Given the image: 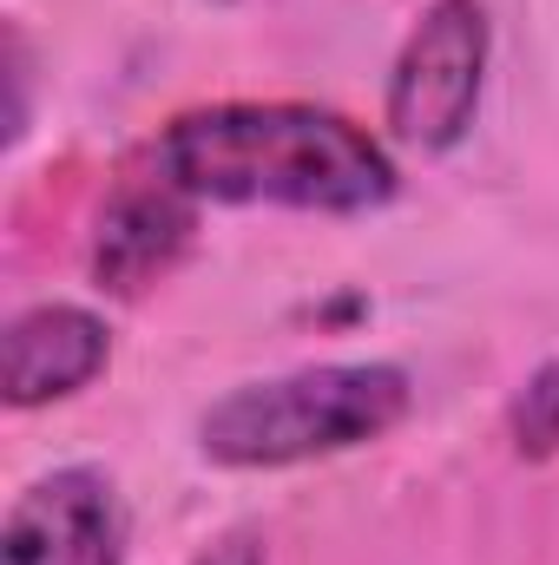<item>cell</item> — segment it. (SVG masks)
Masks as SVG:
<instances>
[{
    "label": "cell",
    "instance_id": "obj_1",
    "mask_svg": "<svg viewBox=\"0 0 559 565\" xmlns=\"http://www.w3.org/2000/svg\"><path fill=\"white\" fill-rule=\"evenodd\" d=\"M151 164L198 204L362 217L395 198V158L356 119L289 99H224L178 113L151 145Z\"/></svg>",
    "mask_w": 559,
    "mask_h": 565
},
{
    "label": "cell",
    "instance_id": "obj_2",
    "mask_svg": "<svg viewBox=\"0 0 559 565\" xmlns=\"http://www.w3.org/2000/svg\"><path fill=\"white\" fill-rule=\"evenodd\" d=\"M415 402L395 362H323L271 382H244L198 415V447L218 467H296L349 454L402 427Z\"/></svg>",
    "mask_w": 559,
    "mask_h": 565
},
{
    "label": "cell",
    "instance_id": "obj_3",
    "mask_svg": "<svg viewBox=\"0 0 559 565\" xmlns=\"http://www.w3.org/2000/svg\"><path fill=\"white\" fill-rule=\"evenodd\" d=\"M487 13L481 0H434L415 20L409 46L395 53L382 119L409 151H454L474 132L481 86H487Z\"/></svg>",
    "mask_w": 559,
    "mask_h": 565
},
{
    "label": "cell",
    "instance_id": "obj_4",
    "mask_svg": "<svg viewBox=\"0 0 559 565\" xmlns=\"http://www.w3.org/2000/svg\"><path fill=\"white\" fill-rule=\"evenodd\" d=\"M0 565H126V507L113 473L53 467L20 487L0 520Z\"/></svg>",
    "mask_w": 559,
    "mask_h": 565
},
{
    "label": "cell",
    "instance_id": "obj_5",
    "mask_svg": "<svg viewBox=\"0 0 559 565\" xmlns=\"http://www.w3.org/2000/svg\"><path fill=\"white\" fill-rule=\"evenodd\" d=\"M198 237V198L178 191L158 164L145 178H126L106 204H99V224H93V282L106 296H139L158 277L178 270V257L191 250Z\"/></svg>",
    "mask_w": 559,
    "mask_h": 565
},
{
    "label": "cell",
    "instance_id": "obj_6",
    "mask_svg": "<svg viewBox=\"0 0 559 565\" xmlns=\"http://www.w3.org/2000/svg\"><path fill=\"white\" fill-rule=\"evenodd\" d=\"M106 362H113L106 316L80 302H33L0 335V395L7 408H46L80 395Z\"/></svg>",
    "mask_w": 559,
    "mask_h": 565
},
{
    "label": "cell",
    "instance_id": "obj_7",
    "mask_svg": "<svg viewBox=\"0 0 559 565\" xmlns=\"http://www.w3.org/2000/svg\"><path fill=\"white\" fill-rule=\"evenodd\" d=\"M507 440H514L520 460H553L559 454V362L534 369L527 388L514 395V408H507Z\"/></svg>",
    "mask_w": 559,
    "mask_h": 565
},
{
    "label": "cell",
    "instance_id": "obj_8",
    "mask_svg": "<svg viewBox=\"0 0 559 565\" xmlns=\"http://www.w3.org/2000/svg\"><path fill=\"white\" fill-rule=\"evenodd\" d=\"M27 93H33V66H27V40L7 26V145L27 139Z\"/></svg>",
    "mask_w": 559,
    "mask_h": 565
},
{
    "label": "cell",
    "instance_id": "obj_9",
    "mask_svg": "<svg viewBox=\"0 0 559 565\" xmlns=\"http://www.w3.org/2000/svg\"><path fill=\"white\" fill-rule=\"evenodd\" d=\"M191 565H264V540L257 533H224V540H211Z\"/></svg>",
    "mask_w": 559,
    "mask_h": 565
}]
</instances>
